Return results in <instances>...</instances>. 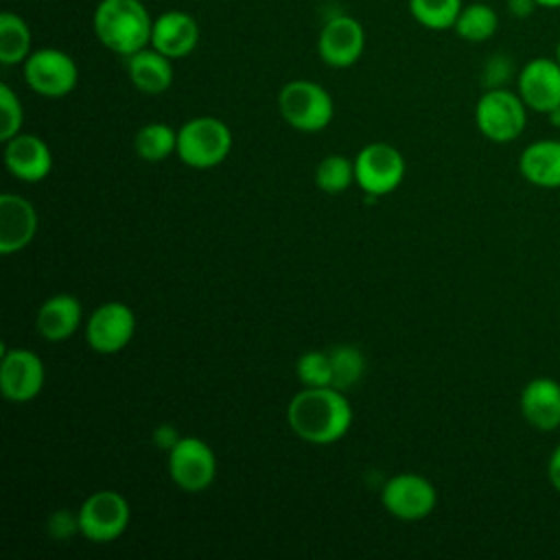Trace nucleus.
I'll use <instances>...</instances> for the list:
<instances>
[{"instance_id": "f257e3e1", "label": "nucleus", "mask_w": 560, "mask_h": 560, "mask_svg": "<svg viewBox=\"0 0 560 560\" xmlns=\"http://www.w3.org/2000/svg\"><path fill=\"white\" fill-rule=\"evenodd\" d=\"M291 431L308 444H332L341 440L352 424V407L337 387H304L289 407Z\"/></svg>"}, {"instance_id": "f03ea898", "label": "nucleus", "mask_w": 560, "mask_h": 560, "mask_svg": "<svg viewBox=\"0 0 560 560\" xmlns=\"http://www.w3.org/2000/svg\"><path fill=\"white\" fill-rule=\"evenodd\" d=\"M92 24L98 42L116 55L129 57L151 44L153 20L140 0H101Z\"/></svg>"}, {"instance_id": "7ed1b4c3", "label": "nucleus", "mask_w": 560, "mask_h": 560, "mask_svg": "<svg viewBox=\"0 0 560 560\" xmlns=\"http://www.w3.org/2000/svg\"><path fill=\"white\" fill-rule=\"evenodd\" d=\"M232 151L230 127L214 116H197L186 120L177 131V155L186 166H219Z\"/></svg>"}, {"instance_id": "20e7f679", "label": "nucleus", "mask_w": 560, "mask_h": 560, "mask_svg": "<svg viewBox=\"0 0 560 560\" xmlns=\"http://www.w3.org/2000/svg\"><path fill=\"white\" fill-rule=\"evenodd\" d=\"M278 109L293 129L304 133L326 129L335 114L330 94L319 83L308 79L284 83L278 94Z\"/></svg>"}, {"instance_id": "39448f33", "label": "nucleus", "mask_w": 560, "mask_h": 560, "mask_svg": "<svg viewBox=\"0 0 560 560\" xmlns=\"http://www.w3.org/2000/svg\"><path fill=\"white\" fill-rule=\"evenodd\" d=\"M475 122L481 136L505 144L516 140L527 122V105L508 88L486 90L475 105Z\"/></svg>"}, {"instance_id": "423d86ee", "label": "nucleus", "mask_w": 560, "mask_h": 560, "mask_svg": "<svg viewBox=\"0 0 560 560\" xmlns=\"http://www.w3.org/2000/svg\"><path fill=\"white\" fill-rule=\"evenodd\" d=\"M26 85L46 98H61L77 88L79 68L74 59L59 48H37L24 61Z\"/></svg>"}, {"instance_id": "0eeeda50", "label": "nucleus", "mask_w": 560, "mask_h": 560, "mask_svg": "<svg viewBox=\"0 0 560 560\" xmlns=\"http://www.w3.org/2000/svg\"><path fill=\"white\" fill-rule=\"evenodd\" d=\"M79 532L92 542H112L129 525L131 510L116 490H96L79 508Z\"/></svg>"}, {"instance_id": "6e6552de", "label": "nucleus", "mask_w": 560, "mask_h": 560, "mask_svg": "<svg viewBox=\"0 0 560 560\" xmlns=\"http://www.w3.org/2000/svg\"><path fill=\"white\" fill-rule=\"evenodd\" d=\"M405 177L402 153L385 142L363 147L354 158V182L365 195L383 197L400 186Z\"/></svg>"}, {"instance_id": "1a4fd4ad", "label": "nucleus", "mask_w": 560, "mask_h": 560, "mask_svg": "<svg viewBox=\"0 0 560 560\" xmlns=\"http://www.w3.org/2000/svg\"><path fill=\"white\" fill-rule=\"evenodd\" d=\"M168 475L184 492H201L214 481L217 457L201 438H179L168 448Z\"/></svg>"}, {"instance_id": "9d476101", "label": "nucleus", "mask_w": 560, "mask_h": 560, "mask_svg": "<svg viewBox=\"0 0 560 560\" xmlns=\"http://www.w3.org/2000/svg\"><path fill=\"white\" fill-rule=\"evenodd\" d=\"M381 503L396 518L420 521L433 512L438 503V490L422 475L400 472L383 486Z\"/></svg>"}, {"instance_id": "9b49d317", "label": "nucleus", "mask_w": 560, "mask_h": 560, "mask_svg": "<svg viewBox=\"0 0 560 560\" xmlns=\"http://www.w3.org/2000/svg\"><path fill=\"white\" fill-rule=\"evenodd\" d=\"M136 315L122 302H105L92 311L85 326V339L98 354L120 352L133 337Z\"/></svg>"}, {"instance_id": "f8f14e48", "label": "nucleus", "mask_w": 560, "mask_h": 560, "mask_svg": "<svg viewBox=\"0 0 560 560\" xmlns=\"http://www.w3.org/2000/svg\"><path fill=\"white\" fill-rule=\"evenodd\" d=\"M44 363L28 348H13L2 352L0 361V392L11 402H28L44 387Z\"/></svg>"}, {"instance_id": "ddd939ff", "label": "nucleus", "mask_w": 560, "mask_h": 560, "mask_svg": "<svg viewBox=\"0 0 560 560\" xmlns=\"http://www.w3.org/2000/svg\"><path fill=\"white\" fill-rule=\"evenodd\" d=\"M365 48V33L352 15H335L326 20L317 37V52L330 68H350L359 61Z\"/></svg>"}, {"instance_id": "4468645a", "label": "nucleus", "mask_w": 560, "mask_h": 560, "mask_svg": "<svg viewBox=\"0 0 560 560\" xmlns=\"http://www.w3.org/2000/svg\"><path fill=\"white\" fill-rule=\"evenodd\" d=\"M516 92L538 114H549L560 105V63L551 57L529 59L516 77Z\"/></svg>"}, {"instance_id": "2eb2a0df", "label": "nucleus", "mask_w": 560, "mask_h": 560, "mask_svg": "<svg viewBox=\"0 0 560 560\" xmlns=\"http://www.w3.org/2000/svg\"><path fill=\"white\" fill-rule=\"evenodd\" d=\"M4 144V166L13 177L26 184H35L50 175L52 153L39 136L18 133Z\"/></svg>"}, {"instance_id": "dca6fc26", "label": "nucleus", "mask_w": 560, "mask_h": 560, "mask_svg": "<svg viewBox=\"0 0 560 560\" xmlns=\"http://www.w3.org/2000/svg\"><path fill=\"white\" fill-rule=\"evenodd\" d=\"M37 234V212L33 203L20 195H0V254L22 252Z\"/></svg>"}, {"instance_id": "f3484780", "label": "nucleus", "mask_w": 560, "mask_h": 560, "mask_svg": "<svg viewBox=\"0 0 560 560\" xmlns=\"http://www.w3.org/2000/svg\"><path fill=\"white\" fill-rule=\"evenodd\" d=\"M197 42L199 26L190 13L182 9H168L153 20L149 46H153L168 59H182L190 55L197 48Z\"/></svg>"}, {"instance_id": "a211bd4d", "label": "nucleus", "mask_w": 560, "mask_h": 560, "mask_svg": "<svg viewBox=\"0 0 560 560\" xmlns=\"http://www.w3.org/2000/svg\"><path fill=\"white\" fill-rule=\"evenodd\" d=\"M521 413L538 431L560 427V383L547 376L532 378L521 392Z\"/></svg>"}, {"instance_id": "6ab92c4d", "label": "nucleus", "mask_w": 560, "mask_h": 560, "mask_svg": "<svg viewBox=\"0 0 560 560\" xmlns=\"http://www.w3.org/2000/svg\"><path fill=\"white\" fill-rule=\"evenodd\" d=\"M79 324H81V304L70 293H57L48 298L35 315L37 332L46 341H63L72 337Z\"/></svg>"}, {"instance_id": "aec40b11", "label": "nucleus", "mask_w": 560, "mask_h": 560, "mask_svg": "<svg viewBox=\"0 0 560 560\" xmlns=\"http://www.w3.org/2000/svg\"><path fill=\"white\" fill-rule=\"evenodd\" d=\"M521 175L540 188H560V140H536L518 158Z\"/></svg>"}, {"instance_id": "412c9836", "label": "nucleus", "mask_w": 560, "mask_h": 560, "mask_svg": "<svg viewBox=\"0 0 560 560\" xmlns=\"http://www.w3.org/2000/svg\"><path fill=\"white\" fill-rule=\"evenodd\" d=\"M173 59L155 50L153 46L142 48L127 57V72L136 90L144 94H162L173 83Z\"/></svg>"}, {"instance_id": "4be33fe9", "label": "nucleus", "mask_w": 560, "mask_h": 560, "mask_svg": "<svg viewBox=\"0 0 560 560\" xmlns=\"http://www.w3.org/2000/svg\"><path fill=\"white\" fill-rule=\"evenodd\" d=\"M31 28L13 11L0 15V63L15 66L24 63L31 55Z\"/></svg>"}, {"instance_id": "5701e85b", "label": "nucleus", "mask_w": 560, "mask_h": 560, "mask_svg": "<svg viewBox=\"0 0 560 560\" xmlns=\"http://www.w3.org/2000/svg\"><path fill=\"white\" fill-rule=\"evenodd\" d=\"M457 37L470 44H479L490 39L499 28V15L490 4L483 2H470L464 4L455 24H453Z\"/></svg>"}, {"instance_id": "b1692460", "label": "nucleus", "mask_w": 560, "mask_h": 560, "mask_svg": "<svg viewBox=\"0 0 560 560\" xmlns=\"http://www.w3.org/2000/svg\"><path fill=\"white\" fill-rule=\"evenodd\" d=\"M133 149L147 162H162L177 151V131L166 122H149L138 129Z\"/></svg>"}, {"instance_id": "393cba45", "label": "nucleus", "mask_w": 560, "mask_h": 560, "mask_svg": "<svg viewBox=\"0 0 560 560\" xmlns=\"http://www.w3.org/2000/svg\"><path fill=\"white\" fill-rule=\"evenodd\" d=\"M462 7V0H409L413 20L429 31L453 28Z\"/></svg>"}, {"instance_id": "a878e982", "label": "nucleus", "mask_w": 560, "mask_h": 560, "mask_svg": "<svg viewBox=\"0 0 560 560\" xmlns=\"http://www.w3.org/2000/svg\"><path fill=\"white\" fill-rule=\"evenodd\" d=\"M330 365H332V387L348 389L357 385L365 372V359L363 352L357 346L341 343L328 350Z\"/></svg>"}, {"instance_id": "bb28decb", "label": "nucleus", "mask_w": 560, "mask_h": 560, "mask_svg": "<svg viewBox=\"0 0 560 560\" xmlns=\"http://www.w3.org/2000/svg\"><path fill=\"white\" fill-rule=\"evenodd\" d=\"M354 182V162L346 155H326L315 171V184L328 195H339Z\"/></svg>"}, {"instance_id": "cd10ccee", "label": "nucleus", "mask_w": 560, "mask_h": 560, "mask_svg": "<svg viewBox=\"0 0 560 560\" xmlns=\"http://www.w3.org/2000/svg\"><path fill=\"white\" fill-rule=\"evenodd\" d=\"M295 374L306 387H332L330 354L322 350H308L295 361Z\"/></svg>"}, {"instance_id": "c85d7f7f", "label": "nucleus", "mask_w": 560, "mask_h": 560, "mask_svg": "<svg viewBox=\"0 0 560 560\" xmlns=\"http://www.w3.org/2000/svg\"><path fill=\"white\" fill-rule=\"evenodd\" d=\"M24 122V112H22V103L18 98V94L2 83L0 85V140L7 142L13 136L20 133Z\"/></svg>"}, {"instance_id": "c756f323", "label": "nucleus", "mask_w": 560, "mask_h": 560, "mask_svg": "<svg viewBox=\"0 0 560 560\" xmlns=\"http://www.w3.org/2000/svg\"><path fill=\"white\" fill-rule=\"evenodd\" d=\"M512 77V61L505 55H494L488 59L486 68H483V83L486 88H503L505 81H510Z\"/></svg>"}, {"instance_id": "7c9ffc66", "label": "nucleus", "mask_w": 560, "mask_h": 560, "mask_svg": "<svg viewBox=\"0 0 560 560\" xmlns=\"http://www.w3.org/2000/svg\"><path fill=\"white\" fill-rule=\"evenodd\" d=\"M547 477L551 481V486L560 492V444L551 451L549 462H547Z\"/></svg>"}, {"instance_id": "2f4dec72", "label": "nucleus", "mask_w": 560, "mask_h": 560, "mask_svg": "<svg viewBox=\"0 0 560 560\" xmlns=\"http://www.w3.org/2000/svg\"><path fill=\"white\" fill-rule=\"evenodd\" d=\"M536 0H508V9L514 18H529L536 11Z\"/></svg>"}, {"instance_id": "473e14b6", "label": "nucleus", "mask_w": 560, "mask_h": 560, "mask_svg": "<svg viewBox=\"0 0 560 560\" xmlns=\"http://www.w3.org/2000/svg\"><path fill=\"white\" fill-rule=\"evenodd\" d=\"M547 116V120L553 125V127H560V105L558 107H553L549 114H545Z\"/></svg>"}, {"instance_id": "72a5a7b5", "label": "nucleus", "mask_w": 560, "mask_h": 560, "mask_svg": "<svg viewBox=\"0 0 560 560\" xmlns=\"http://www.w3.org/2000/svg\"><path fill=\"white\" fill-rule=\"evenodd\" d=\"M536 4L542 9H560V0H536Z\"/></svg>"}, {"instance_id": "f704fd0d", "label": "nucleus", "mask_w": 560, "mask_h": 560, "mask_svg": "<svg viewBox=\"0 0 560 560\" xmlns=\"http://www.w3.org/2000/svg\"><path fill=\"white\" fill-rule=\"evenodd\" d=\"M558 63H560V39H558V44H556V57H553Z\"/></svg>"}]
</instances>
